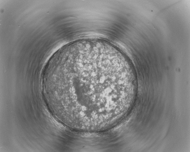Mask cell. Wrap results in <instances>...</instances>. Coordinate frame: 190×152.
<instances>
[{"mask_svg": "<svg viewBox=\"0 0 190 152\" xmlns=\"http://www.w3.org/2000/svg\"><path fill=\"white\" fill-rule=\"evenodd\" d=\"M50 82L55 106L66 123L73 128L107 122L118 103L120 74L103 55L70 54L53 68Z\"/></svg>", "mask_w": 190, "mask_h": 152, "instance_id": "obj_1", "label": "cell"}]
</instances>
